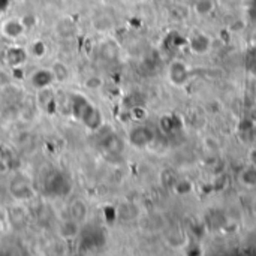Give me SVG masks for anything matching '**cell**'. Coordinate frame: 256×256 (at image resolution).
<instances>
[{"mask_svg":"<svg viewBox=\"0 0 256 256\" xmlns=\"http://www.w3.org/2000/svg\"><path fill=\"white\" fill-rule=\"evenodd\" d=\"M6 213H8L6 219L9 220L12 228L20 229L27 223V210L23 206V202H15Z\"/></svg>","mask_w":256,"mask_h":256,"instance_id":"cell-6","label":"cell"},{"mask_svg":"<svg viewBox=\"0 0 256 256\" xmlns=\"http://www.w3.org/2000/svg\"><path fill=\"white\" fill-rule=\"evenodd\" d=\"M170 78L172 84L183 85L187 81V68L181 62H174L170 68Z\"/></svg>","mask_w":256,"mask_h":256,"instance_id":"cell-14","label":"cell"},{"mask_svg":"<svg viewBox=\"0 0 256 256\" xmlns=\"http://www.w3.org/2000/svg\"><path fill=\"white\" fill-rule=\"evenodd\" d=\"M243 181L246 184H256V168H249L243 172Z\"/></svg>","mask_w":256,"mask_h":256,"instance_id":"cell-23","label":"cell"},{"mask_svg":"<svg viewBox=\"0 0 256 256\" xmlns=\"http://www.w3.org/2000/svg\"><path fill=\"white\" fill-rule=\"evenodd\" d=\"M91 26L96 32H100V33H104V32H108L111 30L113 27V20L110 15L107 14H97L93 21H91Z\"/></svg>","mask_w":256,"mask_h":256,"instance_id":"cell-17","label":"cell"},{"mask_svg":"<svg viewBox=\"0 0 256 256\" xmlns=\"http://www.w3.org/2000/svg\"><path fill=\"white\" fill-rule=\"evenodd\" d=\"M153 138H155V133L147 126H136L129 132V142L136 148L147 147L153 141Z\"/></svg>","mask_w":256,"mask_h":256,"instance_id":"cell-4","label":"cell"},{"mask_svg":"<svg viewBox=\"0 0 256 256\" xmlns=\"http://www.w3.org/2000/svg\"><path fill=\"white\" fill-rule=\"evenodd\" d=\"M53 83H54V75H53V72H51V69H46V68L38 69L30 75V84L36 90L48 87Z\"/></svg>","mask_w":256,"mask_h":256,"instance_id":"cell-9","label":"cell"},{"mask_svg":"<svg viewBox=\"0 0 256 256\" xmlns=\"http://www.w3.org/2000/svg\"><path fill=\"white\" fill-rule=\"evenodd\" d=\"M6 216H8L6 210H3V209H0V223H3V222L6 220Z\"/></svg>","mask_w":256,"mask_h":256,"instance_id":"cell-26","label":"cell"},{"mask_svg":"<svg viewBox=\"0 0 256 256\" xmlns=\"http://www.w3.org/2000/svg\"><path fill=\"white\" fill-rule=\"evenodd\" d=\"M20 20H21V23H23V26H24L26 30H30V29H33L38 24V18H36L35 14H26Z\"/></svg>","mask_w":256,"mask_h":256,"instance_id":"cell-22","label":"cell"},{"mask_svg":"<svg viewBox=\"0 0 256 256\" xmlns=\"http://www.w3.org/2000/svg\"><path fill=\"white\" fill-rule=\"evenodd\" d=\"M0 30H2L3 36H6L9 39H17V38L23 36L24 32H26V29H24V26H23L20 18H9V20H6L2 24V27H0Z\"/></svg>","mask_w":256,"mask_h":256,"instance_id":"cell-11","label":"cell"},{"mask_svg":"<svg viewBox=\"0 0 256 256\" xmlns=\"http://www.w3.org/2000/svg\"><path fill=\"white\" fill-rule=\"evenodd\" d=\"M48 53V48H46V43L41 39H36L30 43L29 46V56L35 57V59H43Z\"/></svg>","mask_w":256,"mask_h":256,"instance_id":"cell-18","label":"cell"},{"mask_svg":"<svg viewBox=\"0 0 256 256\" xmlns=\"http://www.w3.org/2000/svg\"><path fill=\"white\" fill-rule=\"evenodd\" d=\"M88 216V207L87 204L81 199H75L69 204V217H72L74 220L83 223L87 220Z\"/></svg>","mask_w":256,"mask_h":256,"instance_id":"cell-12","label":"cell"},{"mask_svg":"<svg viewBox=\"0 0 256 256\" xmlns=\"http://www.w3.org/2000/svg\"><path fill=\"white\" fill-rule=\"evenodd\" d=\"M85 87L88 88V90H96V88H100L102 87V84H104V81H102V78L100 77H96V75H91V77H88L87 80H85Z\"/></svg>","mask_w":256,"mask_h":256,"instance_id":"cell-21","label":"cell"},{"mask_svg":"<svg viewBox=\"0 0 256 256\" xmlns=\"http://www.w3.org/2000/svg\"><path fill=\"white\" fill-rule=\"evenodd\" d=\"M252 159H253V164H255V167H256V150L252 153Z\"/></svg>","mask_w":256,"mask_h":256,"instance_id":"cell-28","label":"cell"},{"mask_svg":"<svg viewBox=\"0 0 256 256\" xmlns=\"http://www.w3.org/2000/svg\"><path fill=\"white\" fill-rule=\"evenodd\" d=\"M38 104H36V97L33 96H26L23 100V105L18 108V117L24 122H33L36 119L38 113Z\"/></svg>","mask_w":256,"mask_h":256,"instance_id":"cell-10","label":"cell"},{"mask_svg":"<svg viewBox=\"0 0 256 256\" xmlns=\"http://www.w3.org/2000/svg\"><path fill=\"white\" fill-rule=\"evenodd\" d=\"M11 75L9 74H6V72H2V71H0V87H8V85H11Z\"/></svg>","mask_w":256,"mask_h":256,"instance_id":"cell-25","label":"cell"},{"mask_svg":"<svg viewBox=\"0 0 256 256\" xmlns=\"http://www.w3.org/2000/svg\"><path fill=\"white\" fill-rule=\"evenodd\" d=\"M209 46H210V39L206 35H196L190 41V48L195 51V53H206Z\"/></svg>","mask_w":256,"mask_h":256,"instance_id":"cell-19","label":"cell"},{"mask_svg":"<svg viewBox=\"0 0 256 256\" xmlns=\"http://www.w3.org/2000/svg\"><path fill=\"white\" fill-rule=\"evenodd\" d=\"M214 9V2L213 0H198L195 3V11L199 15H207Z\"/></svg>","mask_w":256,"mask_h":256,"instance_id":"cell-20","label":"cell"},{"mask_svg":"<svg viewBox=\"0 0 256 256\" xmlns=\"http://www.w3.org/2000/svg\"><path fill=\"white\" fill-rule=\"evenodd\" d=\"M6 170H8L6 164H5L3 161H0V174H3V172H6Z\"/></svg>","mask_w":256,"mask_h":256,"instance_id":"cell-27","label":"cell"},{"mask_svg":"<svg viewBox=\"0 0 256 256\" xmlns=\"http://www.w3.org/2000/svg\"><path fill=\"white\" fill-rule=\"evenodd\" d=\"M247 12H249L250 21H253V23L256 24V0H250V2H249Z\"/></svg>","mask_w":256,"mask_h":256,"instance_id":"cell-24","label":"cell"},{"mask_svg":"<svg viewBox=\"0 0 256 256\" xmlns=\"http://www.w3.org/2000/svg\"><path fill=\"white\" fill-rule=\"evenodd\" d=\"M51 72L54 75V81L57 83H68L71 78V71L68 68L66 63H63L62 60H56L53 62V65L49 66Z\"/></svg>","mask_w":256,"mask_h":256,"instance_id":"cell-15","label":"cell"},{"mask_svg":"<svg viewBox=\"0 0 256 256\" xmlns=\"http://www.w3.org/2000/svg\"><path fill=\"white\" fill-rule=\"evenodd\" d=\"M27 57H29V51L20 45H12L5 51V60L11 68L23 66L26 63Z\"/></svg>","mask_w":256,"mask_h":256,"instance_id":"cell-5","label":"cell"},{"mask_svg":"<svg viewBox=\"0 0 256 256\" xmlns=\"http://www.w3.org/2000/svg\"><path fill=\"white\" fill-rule=\"evenodd\" d=\"M35 97H36L38 108L41 111H43V113H54V111H57V108H56V105H57L56 91L53 90V87H51V85L39 88Z\"/></svg>","mask_w":256,"mask_h":256,"instance_id":"cell-3","label":"cell"},{"mask_svg":"<svg viewBox=\"0 0 256 256\" xmlns=\"http://www.w3.org/2000/svg\"><path fill=\"white\" fill-rule=\"evenodd\" d=\"M56 33L59 38H63V39L74 38L77 35V26L71 20H60L56 24Z\"/></svg>","mask_w":256,"mask_h":256,"instance_id":"cell-16","label":"cell"},{"mask_svg":"<svg viewBox=\"0 0 256 256\" xmlns=\"http://www.w3.org/2000/svg\"><path fill=\"white\" fill-rule=\"evenodd\" d=\"M69 111L74 114V117L83 122L88 129L96 130L102 125L100 111L94 105H91L85 97L80 94H72L69 97Z\"/></svg>","mask_w":256,"mask_h":256,"instance_id":"cell-1","label":"cell"},{"mask_svg":"<svg viewBox=\"0 0 256 256\" xmlns=\"http://www.w3.org/2000/svg\"><path fill=\"white\" fill-rule=\"evenodd\" d=\"M57 232L62 240H75L81 232V223L74 220L72 217H68L60 222Z\"/></svg>","mask_w":256,"mask_h":256,"instance_id":"cell-8","label":"cell"},{"mask_svg":"<svg viewBox=\"0 0 256 256\" xmlns=\"http://www.w3.org/2000/svg\"><path fill=\"white\" fill-rule=\"evenodd\" d=\"M120 48L113 39H105L104 42L99 43V59L102 62L113 63L119 59Z\"/></svg>","mask_w":256,"mask_h":256,"instance_id":"cell-7","label":"cell"},{"mask_svg":"<svg viewBox=\"0 0 256 256\" xmlns=\"http://www.w3.org/2000/svg\"><path fill=\"white\" fill-rule=\"evenodd\" d=\"M8 190H9V195L12 196V199L15 202L29 201L35 195L32 181L26 175H23V174H17V175H14L11 178V181L8 184Z\"/></svg>","mask_w":256,"mask_h":256,"instance_id":"cell-2","label":"cell"},{"mask_svg":"<svg viewBox=\"0 0 256 256\" xmlns=\"http://www.w3.org/2000/svg\"><path fill=\"white\" fill-rule=\"evenodd\" d=\"M139 214V209L133 202H123L117 207V219L122 222H130L135 220Z\"/></svg>","mask_w":256,"mask_h":256,"instance_id":"cell-13","label":"cell"}]
</instances>
